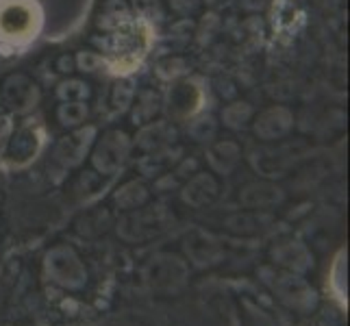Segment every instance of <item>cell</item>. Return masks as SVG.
Returning <instances> with one entry per match:
<instances>
[{
	"mask_svg": "<svg viewBox=\"0 0 350 326\" xmlns=\"http://www.w3.org/2000/svg\"><path fill=\"white\" fill-rule=\"evenodd\" d=\"M77 64H79V68H81V70L94 72L96 68H98V66L103 64V59H100L98 55H92V53H83V55H79Z\"/></svg>",
	"mask_w": 350,
	"mask_h": 326,
	"instance_id": "obj_14",
	"label": "cell"
},
{
	"mask_svg": "<svg viewBox=\"0 0 350 326\" xmlns=\"http://www.w3.org/2000/svg\"><path fill=\"white\" fill-rule=\"evenodd\" d=\"M3 100L16 113H27L40 103V87L27 74H11L3 83Z\"/></svg>",
	"mask_w": 350,
	"mask_h": 326,
	"instance_id": "obj_2",
	"label": "cell"
},
{
	"mask_svg": "<svg viewBox=\"0 0 350 326\" xmlns=\"http://www.w3.org/2000/svg\"><path fill=\"white\" fill-rule=\"evenodd\" d=\"M57 96H59V100H62V103H79V100L88 103L90 85H88V83H83V81L72 79V81H66V83L59 85Z\"/></svg>",
	"mask_w": 350,
	"mask_h": 326,
	"instance_id": "obj_9",
	"label": "cell"
},
{
	"mask_svg": "<svg viewBox=\"0 0 350 326\" xmlns=\"http://www.w3.org/2000/svg\"><path fill=\"white\" fill-rule=\"evenodd\" d=\"M40 29V11L33 0H0V40L27 42Z\"/></svg>",
	"mask_w": 350,
	"mask_h": 326,
	"instance_id": "obj_1",
	"label": "cell"
},
{
	"mask_svg": "<svg viewBox=\"0 0 350 326\" xmlns=\"http://www.w3.org/2000/svg\"><path fill=\"white\" fill-rule=\"evenodd\" d=\"M133 96H135V90H133V83L131 81H118L116 87H113V105L118 109H124L131 105Z\"/></svg>",
	"mask_w": 350,
	"mask_h": 326,
	"instance_id": "obj_12",
	"label": "cell"
},
{
	"mask_svg": "<svg viewBox=\"0 0 350 326\" xmlns=\"http://www.w3.org/2000/svg\"><path fill=\"white\" fill-rule=\"evenodd\" d=\"M42 146V131L35 124H24L22 128H14V135H11L7 144V154L14 163H27L35 159V154L40 152Z\"/></svg>",
	"mask_w": 350,
	"mask_h": 326,
	"instance_id": "obj_3",
	"label": "cell"
},
{
	"mask_svg": "<svg viewBox=\"0 0 350 326\" xmlns=\"http://www.w3.org/2000/svg\"><path fill=\"white\" fill-rule=\"evenodd\" d=\"M14 120H11L9 113H3L0 111V157H3L7 152V144L11 139V135H14Z\"/></svg>",
	"mask_w": 350,
	"mask_h": 326,
	"instance_id": "obj_13",
	"label": "cell"
},
{
	"mask_svg": "<svg viewBox=\"0 0 350 326\" xmlns=\"http://www.w3.org/2000/svg\"><path fill=\"white\" fill-rule=\"evenodd\" d=\"M174 137V128L170 124H165V122H157V124H150L142 131V135H139V141L144 144V146H159V144L167 141V139H172Z\"/></svg>",
	"mask_w": 350,
	"mask_h": 326,
	"instance_id": "obj_11",
	"label": "cell"
},
{
	"mask_svg": "<svg viewBox=\"0 0 350 326\" xmlns=\"http://www.w3.org/2000/svg\"><path fill=\"white\" fill-rule=\"evenodd\" d=\"M202 103V94L194 83H178L170 92V107L178 118H187Z\"/></svg>",
	"mask_w": 350,
	"mask_h": 326,
	"instance_id": "obj_6",
	"label": "cell"
},
{
	"mask_svg": "<svg viewBox=\"0 0 350 326\" xmlns=\"http://www.w3.org/2000/svg\"><path fill=\"white\" fill-rule=\"evenodd\" d=\"M294 116L287 107H270L255 118V133L261 139H276L292 128Z\"/></svg>",
	"mask_w": 350,
	"mask_h": 326,
	"instance_id": "obj_5",
	"label": "cell"
},
{
	"mask_svg": "<svg viewBox=\"0 0 350 326\" xmlns=\"http://www.w3.org/2000/svg\"><path fill=\"white\" fill-rule=\"evenodd\" d=\"M126 152H129V137L122 131H109L98 141V148L94 152V163L100 170H116L124 161Z\"/></svg>",
	"mask_w": 350,
	"mask_h": 326,
	"instance_id": "obj_4",
	"label": "cell"
},
{
	"mask_svg": "<svg viewBox=\"0 0 350 326\" xmlns=\"http://www.w3.org/2000/svg\"><path fill=\"white\" fill-rule=\"evenodd\" d=\"M159 105H161V100L154 92H150V90L142 92L139 98H137V105H135V111H133V120L139 124L150 122V120L154 118V113L159 111Z\"/></svg>",
	"mask_w": 350,
	"mask_h": 326,
	"instance_id": "obj_8",
	"label": "cell"
},
{
	"mask_svg": "<svg viewBox=\"0 0 350 326\" xmlns=\"http://www.w3.org/2000/svg\"><path fill=\"white\" fill-rule=\"evenodd\" d=\"M252 120V107L246 105V103H233L224 107L222 111V122L231 128H241L246 122Z\"/></svg>",
	"mask_w": 350,
	"mask_h": 326,
	"instance_id": "obj_10",
	"label": "cell"
},
{
	"mask_svg": "<svg viewBox=\"0 0 350 326\" xmlns=\"http://www.w3.org/2000/svg\"><path fill=\"white\" fill-rule=\"evenodd\" d=\"M88 113H90V109H88V103H62L57 109V118H59V122H62L64 126H79L83 124L88 120Z\"/></svg>",
	"mask_w": 350,
	"mask_h": 326,
	"instance_id": "obj_7",
	"label": "cell"
}]
</instances>
